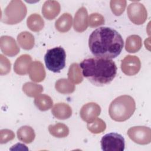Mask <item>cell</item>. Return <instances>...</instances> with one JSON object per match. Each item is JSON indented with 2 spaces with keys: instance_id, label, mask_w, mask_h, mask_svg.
<instances>
[{
  "instance_id": "6da1fadb",
  "label": "cell",
  "mask_w": 151,
  "mask_h": 151,
  "mask_svg": "<svg viewBox=\"0 0 151 151\" xmlns=\"http://www.w3.org/2000/svg\"><path fill=\"white\" fill-rule=\"evenodd\" d=\"M124 45L122 35L115 29L107 27L96 29L90 34L88 46L96 57L112 59L121 52Z\"/></svg>"
},
{
  "instance_id": "7a4b0ae2",
  "label": "cell",
  "mask_w": 151,
  "mask_h": 151,
  "mask_svg": "<svg viewBox=\"0 0 151 151\" xmlns=\"http://www.w3.org/2000/svg\"><path fill=\"white\" fill-rule=\"evenodd\" d=\"M80 66L83 76L97 86L110 84L117 74L116 65L110 59L87 58L81 62Z\"/></svg>"
},
{
  "instance_id": "3957f363",
  "label": "cell",
  "mask_w": 151,
  "mask_h": 151,
  "mask_svg": "<svg viewBox=\"0 0 151 151\" xmlns=\"http://www.w3.org/2000/svg\"><path fill=\"white\" fill-rule=\"evenodd\" d=\"M136 103L133 98L128 95H123L116 98L110 103L109 113L111 119L116 122H124L134 113Z\"/></svg>"
},
{
  "instance_id": "277c9868",
  "label": "cell",
  "mask_w": 151,
  "mask_h": 151,
  "mask_svg": "<svg viewBox=\"0 0 151 151\" xmlns=\"http://www.w3.org/2000/svg\"><path fill=\"white\" fill-rule=\"evenodd\" d=\"M27 12V7L22 1L12 0L2 14L1 21L6 24H16L23 20Z\"/></svg>"
},
{
  "instance_id": "5b68a950",
  "label": "cell",
  "mask_w": 151,
  "mask_h": 151,
  "mask_svg": "<svg viewBox=\"0 0 151 151\" xmlns=\"http://www.w3.org/2000/svg\"><path fill=\"white\" fill-rule=\"evenodd\" d=\"M65 51L61 47L50 49L44 56L46 67L54 73H59L65 67Z\"/></svg>"
},
{
  "instance_id": "8992f818",
  "label": "cell",
  "mask_w": 151,
  "mask_h": 151,
  "mask_svg": "<svg viewBox=\"0 0 151 151\" xmlns=\"http://www.w3.org/2000/svg\"><path fill=\"white\" fill-rule=\"evenodd\" d=\"M101 147L104 151H123L125 147L124 139L117 133L106 134L101 138Z\"/></svg>"
},
{
  "instance_id": "52a82bcc",
  "label": "cell",
  "mask_w": 151,
  "mask_h": 151,
  "mask_svg": "<svg viewBox=\"0 0 151 151\" xmlns=\"http://www.w3.org/2000/svg\"><path fill=\"white\" fill-rule=\"evenodd\" d=\"M127 133L132 140L139 145H147L151 142V130L148 127L134 126L130 127Z\"/></svg>"
},
{
  "instance_id": "ba28073f",
  "label": "cell",
  "mask_w": 151,
  "mask_h": 151,
  "mask_svg": "<svg viewBox=\"0 0 151 151\" xmlns=\"http://www.w3.org/2000/svg\"><path fill=\"white\" fill-rule=\"evenodd\" d=\"M127 13L129 19L136 25L143 24L147 17V12L145 6L138 2H134L129 5Z\"/></svg>"
},
{
  "instance_id": "9c48e42d",
  "label": "cell",
  "mask_w": 151,
  "mask_h": 151,
  "mask_svg": "<svg viewBox=\"0 0 151 151\" xmlns=\"http://www.w3.org/2000/svg\"><path fill=\"white\" fill-rule=\"evenodd\" d=\"M141 67L140 59L135 55H127L122 61L121 69L127 76H134L138 73Z\"/></svg>"
},
{
  "instance_id": "30bf717a",
  "label": "cell",
  "mask_w": 151,
  "mask_h": 151,
  "mask_svg": "<svg viewBox=\"0 0 151 151\" xmlns=\"http://www.w3.org/2000/svg\"><path fill=\"white\" fill-rule=\"evenodd\" d=\"M100 106L96 103L90 102L82 106L80 114L83 120L88 123L96 119L100 115Z\"/></svg>"
},
{
  "instance_id": "8fae6325",
  "label": "cell",
  "mask_w": 151,
  "mask_h": 151,
  "mask_svg": "<svg viewBox=\"0 0 151 151\" xmlns=\"http://www.w3.org/2000/svg\"><path fill=\"white\" fill-rule=\"evenodd\" d=\"M0 47L2 52L9 57H14L19 52V48L14 38L8 35H3L1 37Z\"/></svg>"
},
{
  "instance_id": "7c38bea8",
  "label": "cell",
  "mask_w": 151,
  "mask_h": 151,
  "mask_svg": "<svg viewBox=\"0 0 151 151\" xmlns=\"http://www.w3.org/2000/svg\"><path fill=\"white\" fill-rule=\"evenodd\" d=\"M88 14L86 8L82 6L76 12L73 22L74 29L78 32H84L88 27Z\"/></svg>"
},
{
  "instance_id": "4fadbf2b",
  "label": "cell",
  "mask_w": 151,
  "mask_h": 151,
  "mask_svg": "<svg viewBox=\"0 0 151 151\" xmlns=\"http://www.w3.org/2000/svg\"><path fill=\"white\" fill-rule=\"evenodd\" d=\"M28 74L31 80L34 82H41L45 77V71L43 64L39 61H35L31 63Z\"/></svg>"
},
{
  "instance_id": "5bb4252c",
  "label": "cell",
  "mask_w": 151,
  "mask_h": 151,
  "mask_svg": "<svg viewBox=\"0 0 151 151\" xmlns=\"http://www.w3.org/2000/svg\"><path fill=\"white\" fill-rule=\"evenodd\" d=\"M60 5L56 1H47L42 7V13L47 19L51 20L54 19L60 12Z\"/></svg>"
},
{
  "instance_id": "9a60e30c",
  "label": "cell",
  "mask_w": 151,
  "mask_h": 151,
  "mask_svg": "<svg viewBox=\"0 0 151 151\" xmlns=\"http://www.w3.org/2000/svg\"><path fill=\"white\" fill-rule=\"evenodd\" d=\"M32 63L31 57L28 54H22L16 60L14 70L18 75H25L28 73V70Z\"/></svg>"
},
{
  "instance_id": "2e32d148",
  "label": "cell",
  "mask_w": 151,
  "mask_h": 151,
  "mask_svg": "<svg viewBox=\"0 0 151 151\" xmlns=\"http://www.w3.org/2000/svg\"><path fill=\"white\" fill-rule=\"evenodd\" d=\"M52 115L58 119L65 120L71 117L72 109L71 107L65 103L55 104L51 109Z\"/></svg>"
},
{
  "instance_id": "e0dca14e",
  "label": "cell",
  "mask_w": 151,
  "mask_h": 151,
  "mask_svg": "<svg viewBox=\"0 0 151 151\" xmlns=\"http://www.w3.org/2000/svg\"><path fill=\"white\" fill-rule=\"evenodd\" d=\"M73 24V18L68 13H64L55 21V27L57 30L60 32L68 31Z\"/></svg>"
},
{
  "instance_id": "ac0fdd59",
  "label": "cell",
  "mask_w": 151,
  "mask_h": 151,
  "mask_svg": "<svg viewBox=\"0 0 151 151\" xmlns=\"http://www.w3.org/2000/svg\"><path fill=\"white\" fill-rule=\"evenodd\" d=\"M17 41L19 46L25 50L32 49L35 44L33 35L28 31H23L19 33L17 36Z\"/></svg>"
},
{
  "instance_id": "d6986e66",
  "label": "cell",
  "mask_w": 151,
  "mask_h": 151,
  "mask_svg": "<svg viewBox=\"0 0 151 151\" xmlns=\"http://www.w3.org/2000/svg\"><path fill=\"white\" fill-rule=\"evenodd\" d=\"M18 139L27 144L31 143L35 139V134L34 129L28 126H21L17 132Z\"/></svg>"
},
{
  "instance_id": "ffe728a7",
  "label": "cell",
  "mask_w": 151,
  "mask_h": 151,
  "mask_svg": "<svg viewBox=\"0 0 151 151\" xmlns=\"http://www.w3.org/2000/svg\"><path fill=\"white\" fill-rule=\"evenodd\" d=\"M27 24L28 28L32 31L39 32L44 28V21L39 14H33L28 17Z\"/></svg>"
},
{
  "instance_id": "44dd1931",
  "label": "cell",
  "mask_w": 151,
  "mask_h": 151,
  "mask_svg": "<svg viewBox=\"0 0 151 151\" xmlns=\"http://www.w3.org/2000/svg\"><path fill=\"white\" fill-rule=\"evenodd\" d=\"M142 45V38L137 35L129 36L126 40L125 49L130 53H134L140 50Z\"/></svg>"
},
{
  "instance_id": "7402d4cb",
  "label": "cell",
  "mask_w": 151,
  "mask_h": 151,
  "mask_svg": "<svg viewBox=\"0 0 151 151\" xmlns=\"http://www.w3.org/2000/svg\"><path fill=\"white\" fill-rule=\"evenodd\" d=\"M68 80L73 84H80L83 80V75L80 65L73 63L69 67L67 74Z\"/></svg>"
},
{
  "instance_id": "603a6c76",
  "label": "cell",
  "mask_w": 151,
  "mask_h": 151,
  "mask_svg": "<svg viewBox=\"0 0 151 151\" xmlns=\"http://www.w3.org/2000/svg\"><path fill=\"white\" fill-rule=\"evenodd\" d=\"M35 106L41 111H47L53 106L52 99L48 95L42 94L38 95L34 100Z\"/></svg>"
},
{
  "instance_id": "cb8c5ba5",
  "label": "cell",
  "mask_w": 151,
  "mask_h": 151,
  "mask_svg": "<svg viewBox=\"0 0 151 151\" xmlns=\"http://www.w3.org/2000/svg\"><path fill=\"white\" fill-rule=\"evenodd\" d=\"M48 131L52 136L58 138L65 137L69 134V129L67 126L61 123L50 125Z\"/></svg>"
},
{
  "instance_id": "d4e9b609",
  "label": "cell",
  "mask_w": 151,
  "mask_h": 151,
  "mask_svg": "<svg viewBox=\"0 0 151 151\" xmlns=\"http://www.w3.org/2000/svg\"><path fill=\"white\" fill-rule=\"evenodd\" d=\"M55 88L57 91L64 94H71L75 90L74 84L66 78L58 80L55 83Z\"/></svg>"
},
{
  "instance_id": "484cf974",
  "label": "cell",
  "mask_w": 151,
  "mask_h": 151,
  "mask_svg": "<svg viewBox=\"0 0 151 151\" xmlns=\"http://www.w3.org/2000/svg\"><path fill=\"white\" fill-rule=\"evenodd\" d=\"M22 90L27 96L33 97L40 94L43 91V87L40 84L33 82H27L23 85Z\"/></svg>"
},
{
  "instance_id": "4316f807",
  "label": "cell",
  "mask_w": 151,
  "mask_h": 151,
  "mask_svg": "<svg viewBox=\"0 0 151 151\" xmlns=\"http://www.w3.org/2000/svg\"><path fill=\"white\" fill-rule=\"evenodd\" d=\"M88 130L94 134H99L103 132L106 128L105 122L101 119L96 118L91 122L87 123Z\"/></svg>"
},
{
  "instance_id": "83f0119b",
  "label": "cell",
  "mask_w": 151,
  "mask_h": 151,
  "mask_svg": "<svg viewBox=\"0 0 151 151\" xmlns=\"http://www.w3.org/2000/svg\"><path fill=\"white\" fill-rule=\"evenodd\" d=\"M111 10L116 16L121 15L126 6V1L125 0H111L110 2Z\"/></svg>"
},
{
  "instance_id": "f1b7e54d",
  "label": "cell",
  "mask_w": 151,
  "mask_h": 151,
  "mask_svg": "<svg viewBox=\"0 0 151 151\" xmlns=\"http://www.w3.org/2000/svg\"><path fill=\"white\" fill-rule=\"evenodd\" d=\"M104 18L99 13H93L88 18V25L90 27H97L104 24Z\"/></svg>"
},
{
  "instance_id": "f546056e",
  "label": "cell",
  "mask_w": 151,
  "mask_h": 151,
  "mask_svg": "<svg viewBox=\"0 0 151 151\" xmlns=\"http://www.w3.org/2000/svg\"><path fill=\"white\" fill-rule=\"evenodd\" d=\"M0 74L1 76L7 74L11 70V63L8 59L2 54L0 55Z\"/></svg>"
},
{
  "instance_id": "4dcf8cb0",
  "label": "cell",
  "mask_w": 151,
  "mask_h": 151,
  "mask_svg": "<svg viewBox=\"0 0 151 151\" xmlns=\"http://www.w3.org/2000/svg\"><path fill=\"white\" fill-rule=\"evenodd\" d=\"M15 137L14 133L9 129H2L0 130V143L4 144L13 140Z\"/></svg>"
}]
</instances>
